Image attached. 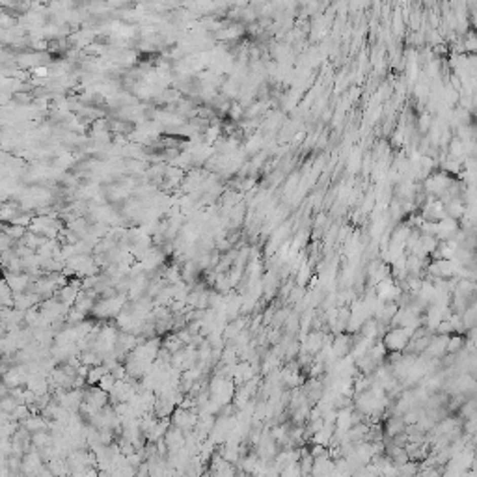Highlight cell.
<instances>
[{"label": "cell", "mask_w": 477, "mask_h": 477, "mask_svg": "<svg viewBox=\"0 0 477 477\" xmlns=\"http://www.w3.org/2000/svg\"><path fill=\"white\" fill-rule=\"evenodd\" d=\"M412 334L414 332H412V330H408V328H393V330H390V332L386 334L384 347L391 352H401L402 349L408 345V341H410V338H412Z\"/></svg>", "instance_id": "6da1fadb"}, {"label": "cell", "mask_w": 477, "mask_h": 477, "mask_svg": "<svg viewBox=\"0 0 477 477\" xmlns=\"http://www.w3.org/2000/svg\"><path fill=\"white\" fill-rule=\"evenodd\" d=\"M349 347H351V338L349 336H339L336 339V343L332 345V352L336 358H343L349 352Z\"/></svg>", "instance_id": "7a4b0ae2"}, {"label": "cell", "mask_w": 477, "mask_h": 477, "mask_svg": "<svg viewBox=\"0 0 477 477\" xmlns=\"http://www.w3.org/2000/svg\"><path fill=\"white\" fill-rule=\"evenodd\" d=\"M402 429H405V421H402V418H391V420L388 421V427H386V431H388L390 436H395V434L402 432Z\"/></svg>", "instance_id": "3957f363"}]
</instances>
